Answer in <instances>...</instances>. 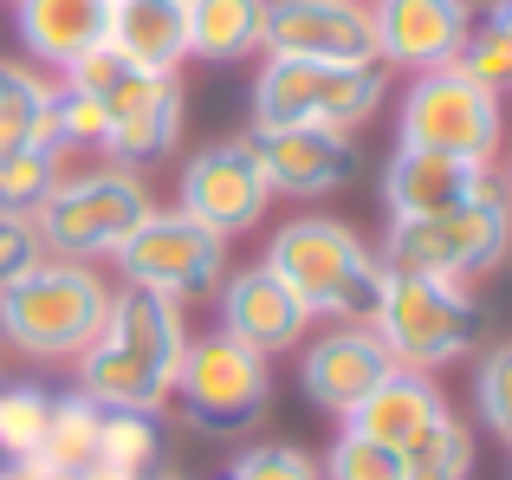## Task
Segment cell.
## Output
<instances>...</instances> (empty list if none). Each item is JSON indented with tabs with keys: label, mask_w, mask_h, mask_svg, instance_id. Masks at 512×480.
<instances>
[{
	"label": "cell",
	"mask_w": 512,
	"mask_h": 480,
	"mask_svg": "<svg viewBox=\"0 0 512 480\" xmlns=\"http://www.w3.org/2000/svg\"><path fill=\"white\" fill-rule=\"evenodd\" d=\"M182 351H188L182 305L143 286H117L98 338L78 351V396H91L98 409H156L163 416Z\"/></svg>",
	"instance_id": "cell-1"
},
{
	"label": "cell",
	"mask_w": 512,
	"mask_h": 480,
	"mask_svg": "<svg viewBox=\"0 0 512 480\" xmlns=\"http://www.w3.org/2000/svg\"><path fill=\"white\" fill-rule=\"evenodd\" d=\"M266 266L299 292V305L331 325H370L389 292V260L363 247V234L338 215H292L266 240Z\"/></svg>",
	"instance_id": "cell-2"
},
{
	"label": "cell",
	"mask_w": 512,
	"mask_h": 480,
	"mask_svg": "<svg viewBox=\"0 0 512 480\" xmlns=\"http://www.w3.org/2000/svg\"><path fill=\"white\" fill-rule=\"evenodd\" d=\"M111 279L91 260H59L46 253L39 266H26L7 292H0V344L39 357H78L91 338H98L104 312H111Z\"/></svg>",
	"instance_id": "cell-3"
},
{
	"label": "cell",
	"mask_w": 512,
	"mask_h": 480,
	"mask_svg": "<svg viewBox=\"0 0 512 480\" xmlns=\"http://www.w3.org/2000/svg\"><path fill=\"white\" fill-rule=\"evenodd\" d=\"M487 325L493 318H487L474 286H461V279H422V273H389V292L370 318L383 351L402 370H422V377L474 357V344H487Z\"/></svg>",
	"instance_id": "cell-4"
},
{
	"label": "cell",
	"mask_w": 512,
	"mask_h": 480,
	"mask_svg": "<svg viewBox=\"0 0 512 480\" xmlns=\"http://www.w3.org/2000/svg\"><path fill=\"white\" fill-rule=\"evenodd\" d=\"M389 72L383 65H312V59H273L253 72V130H363L383 111Z\"/></svg>",
	"instance_id": "cell-5"
},
{
	"label": "cell",
	"mask_w": 512,
	"mask_h": 480,
	"mask_svg": "<svg viewBox=\"0 0 512 480\" xmlns=\"http://www.w3.org/2000/svg\"><path fill=\"white\" fill-rule=\"evenodd\" d=\"M150 189H143L137 169H117V163H98V169H65L52 182V195L39 202L33 228H39V247L59 253V260H117L130 234L143 228L150 215Z\"/></svg>",
	"instance_id": "cell-6"
},
{
	"label": "cell",
	"mask_w": 512,
	"mask_h": 480,
	"mask_svg": "<svg viewBox=\"0 0 512 480\" xmlns=\"http://www.w3.org/2000/svg\"><path fill=\"white\" fill-rule=\"evenodd\" d=\"M383 260H389V273L461 279V286L500 273V266L512 260V202H506V182L493 195H480V202H467V208H448V215L389 221Z\"/></svg>",
	"instance_id": "cell-7"
},
{
	"label": "cell",
	"mask_w": 512,
	"mask_h": 480,
	"mask_svg": "<svg viewBox=\"0 0 512 480\" xmlns=\"http://www.w3.org/2000/svg\"><path fill=\"white\" fill-rule=\"evenodd\" d=\"M175 403H182V422L201 435H247L253 422L273 403V357L247 351L227 331H188L182 370H175Z\"/></svg>",
	"instance_id": "cell-8"
},
{
	"label": "cell",
	"mask_w": 512,
	"mask_h": 480,
	"mask_svg": "<svg viewBox=\"0 0 512 480\" xmlns=\"http://www.w3.org/2000/svg\"><path fill=\"white\" fill-rule=\"evenodd\" d=\"M396 143H409V150H448V156L493 163V156H500V143H506V104H500V91L474 85L461 65L415 72L409 91H402Z\"/></svg>",
	"instance_id": "cell-9"
},
{
	"label": "cell",
	"mask_w": 512,
	"mask_h": 480,
	"mask_svg": "<svg viewBox=\"0 0 512 480\" xmlns=\"http://www.w3.org/2000/svg\"><path fill=\"white\" fill-rule=\"evenodd\" d=\"M117 273H124V286L188 305L227 279V240L201 228L195 215H182V208H150L143 228L117 247Z\"/></svg>",
	"instance_id": "cell-10"
},
{
	"label": "cell",
	"mask_w": 512,
	"mask_h": 480,
	"mask_svg": "<svg viewBox=\"0 0 512 480\" xmlns=\"http://www.w3.org/2000/svg\"><path fill=\"white\" fill-rule=\"evenodd\" d=\"M175 208L195 215L201 228H214L221 240L260 228L266 208H273V182H266V169H260L253 137H221V143H208V150L188 156V163H182V189H175Z\"/></svg>",
	"instance_id": "cell-11"
},
{
	"label": "cell",
	"mask_w": 512,
	"mask_h": 480,
	"mask_svg": "<svg viewBox=\"0 0 512 480\" xmlns=\"http://www.w3.org/2000/svg\"><path fill=\"white\" fill-rule=\"evenodd\" d=\"M266 52L312 65H376L370 0H266Z\"/></svg>",
	"instance_id": "cell-12"
},
{
	"label": "cell",
	"mask_w": 512,
	"mask_h": 480,
	"mask_svg": "<svg viewBox=\"0 0 512 480\" xmlns=\"http://www.w3.org/2000/svg\"><path fill=\"white\" fill-rule=\"evenodd\" d=\"M370 33L383 72H435L454 65L461 39L474 33V0H370Z\"/></svg>",
	"instance_id": "cell-13"
},
{
	"label": "cell",
	"mask_w": 512,
	"mask_h": 480,
	"mask_svg": "<svg viewBox=\"0 0 512 480\" xmlns=\"http://www.w3.org/2000/svg\"><path fill=\"white\" fill-rule=\"evenodd\" d=\"M214 299H221V325L227 338H240L247 351L260 357H279V351H299L305 331H312V312L299 305V292L286 286V279L273 273V266H227V279L214 286Z\"/></svg>",
	"instance_id": "cell-14"
},
{
	"label": "cell",
	"mask_w": 512,
	"mask_h": 480,
	"mask_svg": "<svg viewBox=\"0 0 512 480\" xmlns=\"http://www.w3.org/2000/svg\"><path fill=\"white\" fill-rule=\"evenodd\" d=\"M500 189L493 163H474V156H448V150H409L396 143L383 169V202L389 221H415V215H448V208H467L480 195Z\"/></svg>",
	"instance_id": "cell-15"
},
{
	"label": "cell",
	"mask_w": 512,
	"mask_h": 480,
	"mask_svg": "<svg viewBox=\"0 0 512 480\" xmlns=\"http://www.w3.org/2000/svg\"><path fill=\"white\" fill-rule=\"evenodd\" d=\"M389 370H396V357L383 351V338H376L370 325H331L318 344H305L299 383H305V396H312L318 409H331V416L344 422Z\"/></svg>",
	"instance_id": "cell-16"
},
{
	"label": "cell",
	"mask_w": 512,
	"mask_h": 480,
	"mask_svg": "<svg viewBox=\"0 0 512 480\" xmlns=\"http://www.w3.org/2000/svg\"><path fill=\"white\" fill-rule=\"evenodd\" d=\"M253 150L273 195H292V202H318L357 176V143L338 130H253Z\"/></svg>",
	"instance_id": "cell-17"
},
{
	"label": "cell",
	"mask_w": 512,
	"mask_h": 480,
	"mask_svg": "<svg viewBox=\"0 0 512 480\" xmlns=\"http://www.w3.org/2000/svg\"><path fill=\"white\" fill-rule=\"evenodd\" d=\"M111 0H13V33L46 72H72L91 46H104Z\"/></svg>",
	"instance_id": "cell-18"
},
{
	"label": "cell",
	"mask_w": 512,
	"mask_h": 480,
	"mask_svg": "<svg viewBox=\"0 0 512 480\" xmlns=\"http://www.w3.org/2000/svg\"><path fill=\"white\" fill-rule=\"evenodd\" d=\"M182 111H188V98H182V78L163 72V78H150V85L137 91V98L117 111V124H111V143H104V156H111L117 169H150V163H163V156L175 150V137H182Z\"/></svg>",
	"instance_id": "cell-19"
},
{
	"label": "cell",
	"mask_w": 512,
	"mask_h": 480,
	"mask_svg": "<svg viewBox=\"0 0 512 480\" xmlns=\"http://www.w3.org/2000/svg\"><path fill=\"white\" fill-rule=\"evenodd\" d=\"M448 409V396L435 390V377H422V370H389L383 383H376L370 396H363L357 409L344 416V429H357V435H370V442H383V448H409L415 435L428 429V422Z\"/></svg>",
	"instance_id": "cell-20"
},
{
	"label": "cell",
	"mask_w": 512,
	"mask_h": 480,
	"mask_svg": "<svg viewBox=\"0 0 512 480\" xmlns=\"http://www.w3.org/2000/svg\"><path fill=\"white\" fill-rule=\"evenodd\" d=\"M104 46L124 52L143 72H182L188 65V0H111Z\"/></svg>",
	"instance_id": "cell-21"
},
{
	"label": "cell",
	"mask_w": 512,
	"mask_h": 480,
	"mask_svg": "<svg viewBox=\"0 0 512 480\" xmlns=\"http://www.w3.org/2000/svg\"><path fill=\"white\" fill-rule=\"evenodd\" d=\"M266 52V0H188V59L247 65Z\"/></svg>",
	"instance_id": "cell-22"
},
{
	"label": "cell",
	"mask_w": 512,
	"mask_h": 480,
	"mask_svg": "<svg viewBox=\"0 0 512 480\" xmlns=\"http://www.w3.org/2000/svg\"><path fill=\"white\" fill-rule=\"evenodd\" d=\"M98 429H104V409L91 396H52V416H46V435H39V455L33 468H52V474H85L98 461Z\"/></svg>",
	"instance_id": "cell-23"
},
{
	"label": "cell",
	"mask_w": 512,
	"mask_h": 480,
	"mask_svg": "<svg viewBox=\"0 0 512 480\" xmlns=\"http://www.w3.org/2000/svg\"><path fill=\"white\" fill-rule=\"evenodd\" d=\"M65 176V150L52 143H20V150H0V215L33 221L39 202L52 195V182Z\"/></svg>",
	"instance_id": "cell-24"
},
{
	"label": "cell",
	"mask_w": 512,
	"mask_h": 480,
	"mask_svg": "<svg viewBox=\"0 0 512 480\" xmlns=\"http://www.w3.org/2000/svg\"><path fill=\"white\" fill-rule=\"evenodd\" d=\"M409 480H474V429L454 409H441L409 448H402Z\"/></svg>",
	"instance_id": "cell-25"
},
{
	"label": "cell",
	"mask_w": 512,
	"mask_h": 480,
	"mask_svg": "<svg viewBox=\"0 0 512 480\" xmlns=\"http://www.w3.org/2000/svg\"><path fill=\"white\" fill-rule=\"evenodd\" d=\"M46 111H52V85L33 65H7L0 59V150L20 143H46Z\"/></svg>",
	"instance_id": "cell-26"
},
{
	"label": "cell",
	"mask_w": 512,
	"mask_h": 480,
	"mask_svg": "<svg viewBox=\"0 0 512 480\" xmlns=\"http://www.w3.org/2000/svg\"><path fill=\"white\" fill-rule=\"evenodd\" d=\"M46 416H52V390H39V383H0V461L7 468L39 455Z\"/></svg>",
	"instance_id": "cell-27"
},
{
	"label": "cell",
	"mask_w": 512,
	"mask_h": 480,
	"mask_svg": "<svg viewBox=\"0 0 512 480\" xmlns=\"http://www.w3.org/2000/svg\"><path fill=\"white\" fill-rule=\"evenodd\" d=\"M98 461L130 468V474L150 468V461H163V416H156V409H104Z\"/></svg>",
	"instance_id": "cell-28"
},
{
	"label": "cell",
	"mask_w": 512,
	"mask_h": 480,
	"mask_svg": "<svg viewBox=\"0 0 512 480\" xmlns=\"http://www.w3.org/2000/svg\"><path fill=\"white\" fill-rule=\"evenodd\" d=\"M318 480H409V468H402L396 448H383V442H370V435L344 429L338 442H331V455H325V468H318Z\"/></svg>",
	"instance_id": "cell-29"
},
{
	"label": "cell",
	"mask_w": 512,
	"mask_h": 480,
	"mask_svg": "<svg viewBox=\"0 0 512 480\" xmlns=\"http://www.w3.org/2000/svg\"><path fill=\"white\" fill-rule=\"evenodd\" d=\"M474 409H480V422L512 448V338L487 344V357L474 364Z\"/></svg>",
	"instance_id": "cell-30"
},
{
	"label": "cell",
	"mask_w": 512,
	"mask_h": 480,
	"mask_svg": "<svg viewBox=\"0 0 512 480\" xmlns=\"http://www.w3.org/2000/svg\"><path fill=\"white\" fill-rule=\"evenodd\" d=\"M221 480H318V461L292 442H253L221 468Z\"/></svg>",
	"instance_id": "cell-31"
},
{
	"label": "cell",
	"mask_w": 512,
	"mask_h": 480,
	"mask_svg": "<svg viewBox=\"0 0 512 480\" xmlns=\"http://www.w3.org/2000/svg\"><path fill=\"white\" fill-rule=\"evenodd\" d=\"M454 65H461L467 78H474V85H487V91H512V46L500 33H493L487 20H474V33L461 39V52H454Z\"/></svg>",
	"instance_id": "cell-32"
},
{
	"label": "cell",
	"mask_w": 512,
	"mask_h": 480,
	"mask_svg": "<svg viewBox=\"0 0 512 480\" xmlns=\"http://www.w3.org/2000/svg\"><path fill=\"white\" fill-rule=\"evenodd\" d=\"M39 260H46V247H39V228H33V221L0 215V292H7L26 266H39Z\"/></svg>",
	"instance_id": "cell-33"
},
{
	"label": "cell",
	"mask_w": 512,
	"mask_h": 480,
	"mask_svg": "<svg viewBox=\"0 0 512 480\" xmlns=\"http://www.w3.org/2000/svg\"><path fill=\"white\" fill-rule=\"evenodd\" d=\"M487 26L512 46V0H487Z\"/></svg>",
	"instance_id": "cell-34"
},
{
	"label": "cell",
	"mask_w": 512,
	"mask_h": 480,
	"mask_svg": "<svg viewBox=\"0 0 512 480\" xmlns=\"http://www.w3.org/2000/svg\"><path fill=\"white\" fill-rule=\"evenodd\" d=\"M137 480H188L182 468H175V461L163 455V461H150V468H137Z\"/></svg>",
	"instance_id": "cell-35"
},
{
	"label": "cell",
	"mask_w": 512,
	"mask_h": 480,
	"mask_svg": "<svg viewBox=\"0 0 512 480\" xmlns=\"http://www.w3.org/2000/svg\"><path fill=\"white\" fill-rule=\"evenodd\" d=\"M78 480H137V474H130V468H111V461H91Z\"/></svg>",
	"instance_id": "cell-36"
},
{
	"label": "cell",
	"mask_w": 512,
	"mask_h": 480,
	"mask_svg": "<svg viewBox=\"0 0 512 480\" xmlns=\"http://www.w3.org/2000/svg\"><path fill=\"white\" fill-rule=\"evenodd\" d=\"M13 480H78V474H52V468H33V461H20Z\"/></svg>",
	"instance_id": "cell-37"
},
{
	"label": "cell",
	"mask_w": 512,
	"mask_h": 480,
	"mask_svg": "<svg viewBox=\"0 0 512 480\" xmlns=\"http://www.w3.org/2000/svg\"><path fill=\"white\" fill-rule=\"evenodd\" d=\"M506 202H512V169H506Z\"/></svg>",
	"instance_id": "cell-38"
},
{
	"label": "cell",
	"mask_w": 512,
	"mask_h": 480,
	"mask_svg": "<svg viewBox=\"0 0 512 480\" xmlns=\"http://www.w3.org/2000/svg\"><path fill=\"white\" fill-rule=\"evenodd\" d=\"M0 480H13V468H0Z\"/></svg>",
	"instance_id": "cell-39"
}]
</instances>
